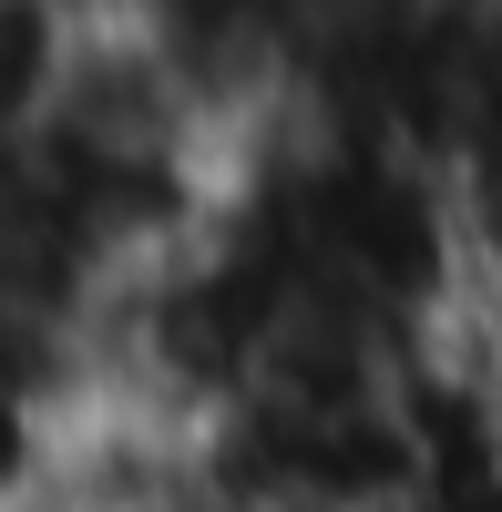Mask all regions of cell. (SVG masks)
I'll return each mask as SVG.
<instances>
[{
	"mask_svg": "<svg viewBox=\"0 0 502 512\" xmlns=\"http://www.w3.org/2000/svg\"><path fill=\"white\" fill-rule=\"evenodd\" d=\"M0 512H11V502H0Z\"/></svg>",
	"mask_w": 502,
	"mask_h": 512,
	"instance_id": "6da1fadb",
	"label": "cell"
}]
</instances>
